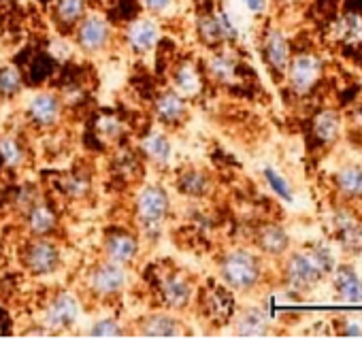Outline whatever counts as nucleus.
Instances as JSON below:
<instances>
[{
  "mask_svg": "<svg viewBox=\"0 0 362 347\" xmlns=\"http://www.w3.org/2000/svg\"><path fill=\"white\" fill-rule=\"evenodd\" d=\"M124 286H126V266L105 258L103 262H98L90 269L88 288L94 296L113 298L124 290Z\"/></svg>",
  "mask_w": 362,
  "mask_h": 347,
  "instance_id": "obj_7",
  "label": "nucleus"
},
{
  "mask_svg": "<svg viewBox=\"0 0 362 347\" xmlns=\"http://www.w3.org/2000/svg\"><path fill=\"white\" fill-rule=\"evenodd\" d=\"M256 247H258V252L262 256L281 260L290 252L292 241H290V235H288V230L284 226H279V224H262L256 230Z\"/></svg>",
  "mask_w": 362,
  "mask_h": 347,
  "instance_id": "obj_16",
  "label": "nucleus"
},
{
  "mask_svg": "<svg viewBox=\"0 0 362 347\" xmlns=\"http://www.w3.org/2000/svg\"><path fill=\"white\" fill-rule=\"evenodd\" d=\"M170 5H173V0H143V7L153 16L164 13Z\"/></svg>",
  "mask_w": 362,
  "mask_h": 347,
  "instance_id": "obj_37",
  "label": "nucleus"
},
{
  "mask_svg": "<svg viewBox=\"0 0 362 347\" xmlns=\"http://www.w3.org/2000/svg\"><path fill=\"white\" fill-rule=\"evenodd\" d=\"M322 75H324V58L315 52H300V54H292L284 77L294 94L305 96L320 83Z\"/></svg>",
  "mask_w": 362,
  "mask_h": 347,
  "instance_id": "obj_4",
  "label": "nucleus"
},
{
  "mask_svg": "<svg viewBox=\"0 0 362 347\" xmlns=\"http://www.w3.org/2000/svg\"><path fill=\"white\" fill-rule=\"evenodd\" d=\"M86 16V0H54V20L60 28H73Z\"/></svg>",
  "mask_w": 362,
  "mask_h": 347,
  "instance_id": "obj_29",
  "label": "nucleus"
},
{
  "mask_svg": "<svg viewBox=\"0 0 362 347\" xmlns=\"http://www.w3.org/2000/svg\"><path fill=\"white\" fill-rule=\"evenodd\" d=\"M194 281L181 271H168L160 279V298L168 311H184L194 300Z\"/></svg>",
  "mask_w": 362,
  "mask_h": 347,
  "instance_id": "obj_10",
  "label": "nucleus"
},
{
  "mask_svg": "<svg viewBox=\"0 0 362 347\" xmlns=\"http://www.w3.org/2000/svg\"><path fill=\"white\" fill-rule=\"evenodd\" d=\"M64 111L62 98L54 92H39L28 100L26 115L39 128H52L60 122Z\"/></svg>",
  "mask_w": 362,
  "mask_h": 347,
  "instance_id": "obj_13",
  "label": "nucleus"
},
{
  "mask_svg": "<svg viewBox=\"0 0 362 347\" xmlns=\"http://www.w3.org/2000/svg\"><path fill=\"white\" fill-rule=\"evenodd\" d=\"M136 332L147 339H175V336L184 334V324H181V319H177L173 313L160 311V313L145 315L139 322Z\"/></svg>",
  "mask_w": 362,
  "mask_h": 347,
  "instance_id": "obj_18",
  "label": "nucleus"
},
{
  "mask_svg": "<svg viewBox=\"0 0 362 347\" xmlns=\"http://www.w3.org/2000/svg\"><path fill=\"white\" fill-rule=\"evenodd\" d=\"M111 39H113V28L103 16L86 13L81 22L75 26V43L86 54H98L107 49L111 45Z\"/></svg>",
  "mask_w": 362,
  "mask_h": 347,
  "instance_id": "obj_6",
  "label": "nucleus"
},
{
  "mask_svg": "<svg viewBox=\"0 0 362 347\" xmlns=\"http://www.w3.org/2000/svg\"><path fill=\"white\" fill-rule=\"evenodd\" d=\"M207 71L209 75L220 81V83H233L239 75V62L233 54L220 49V52H214L207 60Z\"/></svg>",
  "mask_w": 362,
  "mask_h": 347,
  "instance_id": "obj_26",
  "label": "nucleus"
},
{
  "mask_svg": "<svg viewBox=\"0 0 362 347\" xmlns=\"http://www.w3.org/2000/svg\"><path fill=\"white\" fill-rule=\"evenodd\" d=\"M153 113H156V119L162 126H168V128L181 126L188 119L186 96H181L175 88L164 90L162 94H158V98L153 102Z\"/></svg>",
  "mask_w": 362,
  "mask_h": 347,
  "instance_id": "obj_14",
  "label": "nucleus"
},
{
  "mask_svg": "<svg viewBox=\"0 0 362 347\" xmlns=\"http://www.w3.org/2000/svg\"><path fill=\"white\" fill-rule=\"evenodd\" d=\"M332 294L339 302L362 305V277L351 264H337L330 273Z\"/></svg>",
  "mask_w": 362,
  "mask_h": 347,
  "instance_id": "obj_12",
  "label": "nucleus"
},
{
  "mask_svg": "<svg viewBox=\"0 0 362 347\" xmlns=\"http://www.w3.org/2000/svg\"><path fill=\"white\" fill-rule=\"evenodd\" d=\"M341 336H351V339H360L362 336V319L360 317H345L341 319V328H339Z\"/></svg>",
  "mask_w": 362,
  "mask_h": 347,
  "instance_id": "obj_34",
  "label": "nucleus"
},
{
  "mask_svg": "<svg viewBox=\"0 0 362 347\" xmlns=\"http://www.w3.org/2000/svg\"><path fill=\"white\" fill-rule=\"evenodd\" d=\"M262 175H264V182L269 184V188L273 190V194L277 199H281L284 203H294V188H292V184L281 175L277 168L264 166L262 168Z\"/></svg>",
  "mask_w": 362,
  "mask_h": 347,
  "instance_id": "obj_32",
  "label": "nucleus"
},
{
  "mask_svg": "<svg viewBox=\"0 0 362 347\" xmlns=\"http://www.w3.org/2000/svg\"><path fill=\"white\" fill-rule=\"evenodd\" d=\"M64 190H66L71 196L81 199V196H86V192L90 190V182H88V180H81V177H69V180L64 182Z\"/></svg>",
  "mask_w": 362,
  "mask_h": 347,
  "instance_id": "obj_36",
  "label": "nucleus"
},
{
  "mask_svg": "<svg viewBox=\"0 0 362 347\" xmlns=\"http://www.w3.org/2000/svg\"><path fill=\"white\" fill-rule=\"evenodd\" d=\"M334 190L345 201H360L362 199V164L349 162L343 164L334 172Z\"/></svg>",
  "mask_w": 362,
  "mask_h": 347,
  "instance_id": "obj_22",
  "label": "nucleus"
},
{
  "mask_svg": "<svg viewBox=\"0 0 362 347\" xmlns=\"http://www.w3.org/2000/svg\"><path fill=\"white\" fill-rule=\"evenodd\" d=\"M262 56H264V62H267V66L271 69L273 75H277V77L286 75V69H288L290 58H292V47H290L288 35L281 28L271 26L264 33V37H262Z\"/></svg>",
  "mask_w": 362,
  "mask_h": 347,
  "instance_id": "obj_11",
  "label": "nucleus"
},
{
  "mask_svg": "<svg viewBox=\"0 0 362 347\" xmlns=\"http://www.w3.org/2000/svg\"><path fill=\"white\" fill-rule=\"evenodd\" d=\"M177 188L184 192L186 196H192V199H203L209 194L211 190V177L207 175L205 170H199V168H188L179 175L177 180Z\"/></svg>",
  "mask_w": 362,
  "mask_h": 347,
  "instance_id": "obj_27",
  "label": "nucleus"
},
{
  "mask_svg": "<svg viewBox=\"0 0 362 347\" xmlns=\"http://www.w3.org/2000/svg\"><path fill=\"white\" fill-rule=\"evenodd\" d=\"M330 35L337 43L360 45L362 43V13L347 11V13L339 16L330 26Z\"/></svg>",
  "mask_w": 362,
  "mask_h": 347,
  "instance_id": "obj_24",
  "label": "nucleus"
},
{
  "mask_svg": "<svg viewBox=\"0 0 362 347\" xmlns=\"http://www.w3.org/2000/svg\"><path fill=\"white\" fill-rule=\"evenodd\" d=\"M126 43L134 54H149L160 43V26L149 18L134 20L126 30Z\"/></svg>",
  "mask_w": 362,
  "mask_h": 347,
  "instance_id": "obj_21",
  "label": "nucleus"
},
{
  "mask_svg": "<svg viewBox=\"0 0 362 347\" xmlns=\"http://www.w3.org/2000/svg\"><path fill=\"white\" fill-rule=\"evenodd\" d=\"M173 88L181 96H194L201 90V75L192 62H179L173 71Z\"/></svg>",
  "mask_w": 362,
  "mask_h": 347,
  "instance_id": "obj_28",
  "label": "nucleus"
},
{
  "mask_svg": "<svg viewBox=\"0 0 362 347\" xmlns=\"http://www.w3.org/2000/svg\"><path fill=\"white\" fill-rule=\"evenodd\" d=\"M203 309H205V315H209L211 322H220V324L230 322L233 315H235V296L222 283L211 286L203 296Z\"/></svg>",
  "mask_w": 362,
  "mask_h": 347,
  "instance_id": "obj_20",
  "label": "nucleus"
},
{
  "mask_svg": "<svg viewBox=\"0 0 362 347\" xmlns=\"http://www.w3.org/2000/svg\"><path fill=\"white\" fill-rule=\"evenodd\" d=\"M22 264L30 275H54L62 264L60 245L52 237H33L22 252Z\"/></svg>",
  "mask_w": 362,
  "mask_h": 347,
  "instance_id": "obj_5",
  "label": "nucleus"
},
{
  "mask_svg": "<svg viewBox=\"0 0 362 347\" xmlns=\"http://www.w3.org/2000/svg\"><path fill=\"white\" fill-rule=\"evenodd\" d=\"M22 90H24V79H22V73L13 64L0 69V98L13 100L22 94Z\"/></svg>",
  "mask_w": 362,
  "mask_h": 347,
  "instance_id": "obj_31",
  "label": "nucleus"
},
{
  "mask_svg": "<svg viewBox=\"0 0 362 347\" xmlns=\"http://www.w3.org/2000/svg\"><path fill=\"white\" fill-rule=\"evenodd\" d=\"M26 228L33 237H52L58 228V216L47 201H33L24 213Z\"/></svg>",
  "mask_w": 362,
  "mask_h": 347,
  "instance_id": "obj_19",
  "label": "nucleus"
},
{
  "mask_svg": "<svg viewBox=\"0 0 362 347\" xmlns=\"http://www.w3.org/2000/svg\"><path fill=\"white\" fill-rule=\"evenodd\" d=\"M0 252H3V247H0Z\"/></svg>",
  "mask_w": 362,
  "mask_h": 347,
  "instance_id": "obj_39",
  "label": "nucleus"
},
{
  "mask_svg": "<svg viewBox=\"0 0 362 347\" xmlns=\"http://www.w3.org/2000/svg\"><path fill=\"white\" fill-rule=\"evenodd\" d=\"M220 283L233 294H250L260 288L264 279V264L256 252L237 247L226 252L218 264Z\"/></svg>",
  "mask_w": 362,
  "mask_h": 347,
  "instance_id": "obj_2",
  "label": "nucleus"
},
{
  "mask_svg": "<svg viewBox=\"0 0 362 347\" xmlns=\"http://www.w3.org/2000/svg\"><path fill=\"white\" fill-rule=\"evenodd\" d=\"M79 319V300L71 292H58L47 302L43 313V328L47 332H62L75 326Z\"/></svg>",
  "mask_w": 362,
  "mask_h": 347,
  "instance_id": "obj_8",
  "label": "nucleus"
},
{
  "mask_svg": "<svg viewBox=\"0 0 362 347\" xmlns=\"http://www.w3.org/2000/svg\"><path fill=\"white\" fill-rule=\"evenodd\" d=\"M328 230L334 235L337 243L345 252H360L362 249V222L354 216L349 207H337L326 218Z\"/></svg>",
  "mask_w": 362,
  "mask_h": 347,
  "instance_id": "obj_9",
  "label": "nucleus"
},
{
  "mask_svg": "<svg viewBox=\"0 0 362 347\" xmlns=\"http://www.w3.org/2000/svg\"><path fill=\"white\" fill-rule=\"evenodd\" d=\"M334 266L337 258L332 247L317 241L296 252L290 249L281 258V277L288 290L296 294H307L315 290L324 279H328Z\"/></svg>",
  "mask_w": 362,
  "mask_h": 347,
  "instance_id": "obj_1",
  "label": "nucleus"
},
{
  "mask_svg": "<svg viewBox=\"0 0 362 347\" xmlns=\"http://www.w3.org/2000/svg\"><path fill=\"white\" fill-rule=\"evenodd\" d=\"M141 151L145 153V158L156 164V166H164L168 164L170 160V153H173V145H170V139L160 132V130H151L149 134L143 136L141 141Z\"/></svg>",
  "mask_w": 362,
  "mask_h": 347,
  "instance_id": "obj_25",
  "label": "nucleus"
},
{
  "mask_svg": "<svg viewBox=\"0 0 362 347\" xmlns=\"http://www.w3.org/2000/svg\"><path fill=\"white\" fill-rule=\"evenodd\" d=\"M124 334H126V328L115 317H100L88 328V336H92V339H115V336H124Z\"/></svg>",
  "mask_w": 362,
  "mask_h": 347,
  "instance_id": "obj_33",
  "label": "nucleus"
},
{
  "mask_svg": "<svg viewBox=\"0 0 362 347\" xmlns=\"http://www.w3.org/2000/svg\"><path fill=\"white\" fill-rule=\"evenodd\" d=\"M168 209H170L168 192L158 184L143 186L134 199V216L145 233H156L164 224Z\"/></svg>",
  "mask_w": 362,
  "mask_h": 347,
  "instance_id": "obj_3",
  "label": "nucleus"
},
{
  "mask_svg": "<svg viewBox=\"0 0 362 347\" xmlns=\"http://www.w3.org/2000/svg\"><path fill=\"white\" fill-rule=\"evenodd\" d=\"M241 3L245 5V9L254 16H262L267 13L269 9V0H241Z\"/></svg>",
  "mask_w": 362,
  "mask_h": 347,
  "instance_id": "obj_38",
  "label": "nucleus"
},
{
  "mask_svg": "<svg viewBox=\"0 0 362 347\" xmlns=\"http://www.w3.org/2000/svg\"><path fill=\"white\" fill-rule=\"evenodd\" d=\"M98 132H100L103 136H107V139H115V136H119V132H122V124H119L115 117L105 115V117L98 122Z\"/></svg>",
  "mask_w": 362,
  "mask_h": 347,
  "instance_id": "obj_35",
  "label": "nucleus"
},
{
  "mask_svg": "<svg viewBox=\"0 0 362 347\" xmlns=\"http://www.w3.org/2000/svg\"><path fill=\"white\" fill-rule=\"evenodd\" d=\"M311 132L322 145H332L341 139L343 132V119L339 111L334 109H322L313 115L311 122Z\"/></svg>",
  "mask_w": 362,
  "mask_h": 347,
  "instance_id": "obj_23",
  "label": "nucleus"
},
{
  "mask_svg": "<svg viewBox=\"0 0 362 347\" xmlns=\"http://www.w3.org/2000/svg\"><path fill=\"white\" fill-rule=\"evenodd\" d=\"M0 162L9 168H18L26 162V147L13 134L0 136Z\"/></svg>",
  "mask_w": 362,
  "mask_h": 347,
  "instance_id": "obj_30",
  "label": "nucleus"
},
{
  "mask_svg": "<svg viewBox=\"0 0 362 347\" xmlns=\"http://www.w3.org/2000/svg\"><path fill=\"white\" fill-rule=\"evenodd\" d=\"M233 330L241 339H262L271 332V317L260 307H245L233 315Z\"/></svg>",
  "mask_w": 362,
  "mask_h": 347,
  "instance_id": "obj_17",
  "label": "nucleus"
},
{
  "mask_svg": "<svg viewBox=\"0 0 362 347\" xmlns=\"http://www.w3.org/2000/svg\"><path fill=\"white\" fill-rule=\"evenodd\" d=\"M103 254L107 260L128 266L139 256V239L126 230H109L103 241Z\"/></svg>",
  "mask_w": 362,
  "mask_h": 347,
  "instance_id": "obj_15",
  "label": "nucleus"
}]
</instances>
